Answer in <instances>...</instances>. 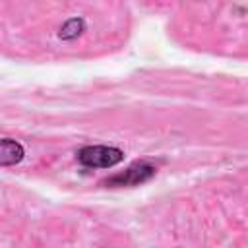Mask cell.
I'll list each match as a JSON object with an SVG mask.
<instances>
[{"label":"cell","mask_w":248,"mask_h":248,"mask_svg":"<svg viewBox=\"0 0 248 248\" xmlns=\"http://www.w3.org/2000/svg\"><path fill=\"white\" fill-rule=\"evenodd\" d=\"M122 155L112 145H85L78 151V161L85 169H110L122 161Z\"/></svg>","instance_id":"6da1fadb"},{"label":"cell","mask_w":248,"mask_h":248,"mask_svg":"<svg viewBox=\"0 0 248 248\" xmlns=\"http://www.w3.org/2000/svg\"><path fill=\"white\" fill-rule=\"evenodd\" d=\"M155 174V167L141 161V163H134L130 165L126 170L122 172H116L112 174L110 178L105 180L107 186H112V188H122V186H140L143 182H147L151 176Z\"/></svg>","instance_id":"7a4b0ae2"},{"label":"cell","mask_w":248,"mask_h":248,"mask_svg":"<svg viewBox=\"0 0 248 248\" xmlns=\"http://www.w3.org/2000/svg\"><path fill=\"white\" fill-rule=\"evenodd\" d=\"M23 157V149L17 141L14 140H2V165L4 167H10V165H16L19 163Z\"/></svg>","instance_id":"3957f363"}]
</instances>
